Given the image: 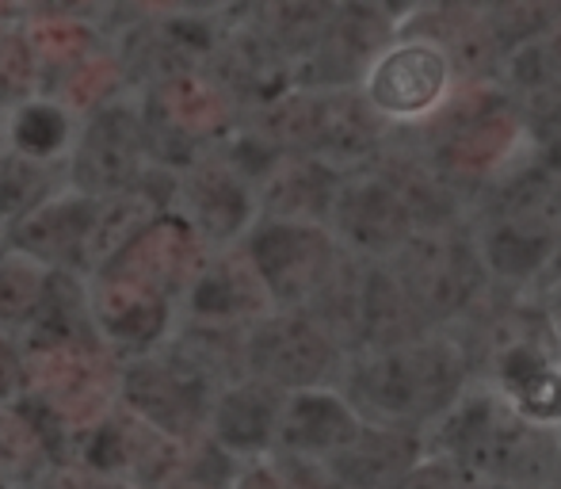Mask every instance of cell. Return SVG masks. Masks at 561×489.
<instances>
[{
	"label": "cell",
	"mask_w": 561,
	"mask_h": 489,
	"mask_svg": "<svg viewBox=\"0 0 561 489\" xmlns=\"http://www.w3.org/2000/svg\"><path fill=\"white\" fill-rule=\"evenodd\" d=\"M466 375V352L450 337L428 333L390 352H359L347 364L344 398L367 424L416 432L462 401Z\"/></svg>",
	"instance_id": "cell-1"
},
{
	"label": "cell",
	"mask_w": 561,
	"mask_h": 489,
	"mask_svg": "<svg viewBox=\"0 0 561 489\" xmlns=\"http://www.w3.org/2000/svg\"><path fill=\"white\" fill-rule=\"evenodd\" d=\"M390 268L432 329L462 318L489 280L478 238L462 234L458 226L416 230L413 241L390 260Z\"/></svg>",
	"instance_id": "cell-2"
},
{
	"label": "cell",
	"mask_w": 561,
	"mask_h": 489,
	"mask_svg": "<svg viewBox=\"0 0 561 489\" xmlns=\"http://www.w3.org/2000/svg\"><path fill=\"white\" fill-rule=\"evenodd\" d=\"M359 92L382 123H424L455 92V54L436 35H398L370 61Z\"/></svg>",
	"instance_id": "cell-3"
},
{
	"label": "cell",
	"mask_w": 561,
	"mask_h": 489,
	"mask_svg": "<svg viewBox=\"0 0 561 489\" xmlns=\"http://www.w3.org/2000/svg\"><path fill=\"white\" fill-rule=\"evenodd\" d=\"M249 264L256 268L272 303L287 314H310L344 272V249L321 223L275 218L256 230Z\"/></svg>",
	"instance_id": "cell-4"
},
{
	"label": "cell",
	"mask_w": 561,
	"mask_h": 489,
	"mask_svg": "<svg viewBox=\"0 0 561 489\" xmlns=\"http://www.w3.org/2000/svg\"><path fill=\"white\" fill-rule=\"evenodd\" d=\"M252 378L275 386L283 394L321 390L336 367L344 364V349L310 318V314H275L249 333L244 349Z\"/></svg>",
	"instance_id": "cell-5"
},
{
	"label": "cell",
	"mask_w": 561,
	"mask_h": 489,
	"mask_svg": "<svg viewBox=\"0 0 561 489\" xmlns=\"http://www.w3.org/2000/svg\"><path fill=\"white\" fill-rule=\"evenodd\" d=\"M333 230L340 249L355 252L367 264H390L413 241L416 223L409 215L405 200L375 169V172H363V177L344 180L333 207Z\"/></svg>",
	"instance_id": "cell-6"
},
{
	"label": "cell",
	"mask_w": 561,
	"mask_h": 489,
	"mask_svg": "<svg viewBox=\"0 0 561 489\" xmlns=\"http://www.w3.org/2000/svg\"><path fill=\"white\" fill-rule=\"evenodd\" d=\"M527 134L531 126L512 107L489 104L450 130L432 164L444 172L447 184H496Z\"/></svg>",
	"instance_id": "cell-7"
},
{
	"label": "cell",
	"mask_w": 561,
	"mask_h": 489,
	"mask_svg": "<svg viewBox=\"0 0 561 489\" xmlns=\"http://www.w3.org/2000/svg\"><path fill=\"white\" fill-rule=\"evenodd\" d=\"M436 329L421 318L390 264H367L355 275V349L390 352Z\"/></svg>",
	"instance_id": "cell-8"
},
{
	"label": "cell",
	"mask_w": 561,
	"mask_h": 489,
	"mask_svg": "<svg viewBox=\"0 0 561 489\" xmlns=\"http://www.w3.org/2000/svg\"><path fill=\"white\" fill-rule=\"evenodd\" d=\"M367 421L359 409L336 390H302L287 394V406L279 417V447L302 459H318L325 467L333 455L352 447L363 436Z\"/></svg>",
	"instance_id": "cell-9"
},
{
	"label": "cell",
	"mask_w": 561,
	"mask_h": 489,
	"mask_svg": "<svg viewBox=\"0 0 561 489\" xmlns=\"http://www.w3.org/2000/svg\"><path fill=\"white\" fill-rule=\"evenodd\" d=\"M416 467H421V436L382 424H367L352 447L325 463L329 478L340 489H398Z\"/></svg>",
	"instance_id": "cell-10"
},
{
	"label": "cell",
	"mask_w": 561,
	"mask_h": 489,
	"mask_svg": "<svg viewBox=\"0 0 561 489\" xmlns=\"http://www.w3.org/2000/svg\"><path fill=\"white\" fill-rule=\"evenodd\" d=\"M287 406V394L275 386L249 378L222 394L215 409V432L233 452H260L272 440H279V417Z\"/></svg>",
	"instance_id": "cell-11"
},
{
	"label": "cell",
	"mask_w": 561,
	"mask_h": 489,
	"mask_svg": "<svg viewBox=\"0 0 561 489\" xmlns=\"http://www.w3.org/2000/svg\"><path fill=\"white\" fill-rule=\"evenodd\" d=\"M203 386L195 383L187 371H172V367H141L130 375L126 394L134 398V406L149 417L161 429L176 432L187 424L199 421L203 413Z\"/></svg>",
	"instance_id": "cell-12"
},
{
	"label": "cell",
	"mask_w": 561,
	"mask_h": 489,
	"mask_svg": "<svg viewBox=\"0 0 561 489\" xmlns=\"http://www.w3.org/2000/svg\"><path fill=\"white\" fill-rule=\"evenodd\" d=\"M260 303H267V291L252 264H218L199 287V310L207 314H241L256 310Z\"/></svg>",
	"instance_id": "cell-13"
},
{
	"label": "cell",
	"mask_w": 561,
	"mask_h": 489,
	"mask_svg": "<svg viewBox=\"0 0 561 489\" xmlns=\"http://www.w3.org/2000/svg\"><path fill=\"white\" fill-rule=\"evenodd\" d=\"M81 211H92V203L66 200V203H54V207H46L43 215L31 218L27 234L38 238L31 249L50 252V257H61V252L77 249V244L89 238V226L96 223V215H81Z\"/></svg>",
	"instance_id": "cell-14"
},
{
	"label": "cell",
	"mask_w": 561,
	"mask_h": 489,
	"mask_svg": "<svg viewBox=\"0 0 561 489\" xmlns=\"http://www.w3.org/2000/svg\"><path fill=\"white\" fill-rule=\"evenodd\" d=\"M138 141H134V126L126 123V115H104L89 134V164L107 180V184H123V177L130 172L134 153H138Z\"/></svg>",
	"instance_id": "cell-15"
},
{
	"label": "cell",
	"mask_w": 561,
	"mask_h": 489,
	"mask_svg": "<svg viewBox=\"0 0 561 489\" xmlns=\"http://www.w3.org/2000/svg\"><path fill=\"white\" fill-rule=\"evenodd\" d=\"M38 303H43V287L31 268H0V321L35 318Z\"/></svg>",
	"instance_id": "cell-16"
},
{
	"label": "cell",
	"mask_w": 561,
	"mask_h": 489,
	"mask_svg": "<svg viewBox=\"0 0 561 489\" xmlns=\"http://www.w3.org/2000/svg\"><path fill=\"white\" fill-rule=\"evenodd\" d=\"M398 489H458V478L450 467H428V463H421Z\"/></svg>",
	"instance_id": "cell-17"
},
{
	"label": "cell",
	"mask_w": 561,
	"mask_h": 489,
	"mask_svg": "<svg viewBox=\"0 0 561 489\" xmlns=\"http://www.w3.org/2000/svg\"><path fill=\"white\" fill-rule=\"evenodd\" d=\"M172 489H207V486H203V482H176Z\"/></svg>",
	"instance_id": "cell-18"
}]
</instances>
